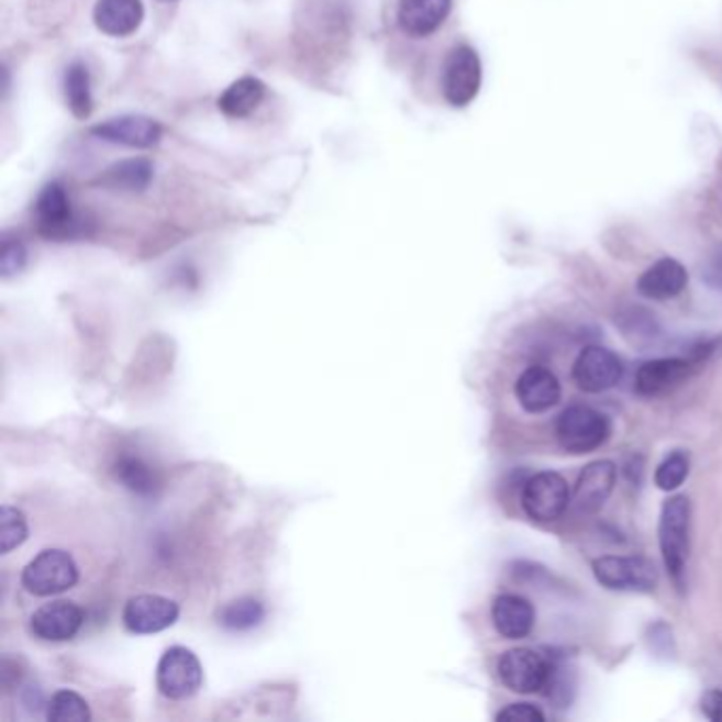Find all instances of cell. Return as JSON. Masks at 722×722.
<instances>
[{
	"instance_id": "obj_1",
	"label": "cell",
	"mask_w": 722,
	"mask_h": 722,
	"mask_svg": "<svg viewBox=\"0 0 722 722\" xmlns=\"http://www.w3.org/2000/svg\"><path fill=\"white\" fill-rule=\"evenodd\" d=\"M659 547L667 575L678 591H685L691 551V500L687 496L665 500L659 520Z\"/></svg>"
},
{
	"instance_id": "obj_2",
	"label": "cell",
	"mask_w": 722,
	"mask_h": 722,
	"mask_svg": "<svg viewBox=\"0 0 722 722\" xmlns=\"http://www.w3.org/2000/svg\"><path fill=\"white\" fill-rule=\"evenodd\" d=\"M593 577L610 591L653 593L659 585L657 568L640 555H604L593 562Z\"/></svg>"
},
{
	"instance_id": "obj_3",
	"label": "cell",
	"mask_w": 722,
	"mask_h": 722,
	"mask_svg": "<svg viewBox=\"0 0 722 722\" xmlns=\"http://www.w3.org/2000/svg\"><path fill=\"white\" fill-rule=\"evenodd\" d=\"M555 434L566 452L587 454L607 443L610 424L604 413L587 404H573L557 418Z\"/></svg>"
},
{
	"instance_id": "obj_4",
	"label": "cell",
	"mask_w": 722,
	"mask_h": 722,
	"mask_svg": "<svg viewBox=\"0 0 722 722\" xmlns=\"http://www.w3.org/2000/svg\"><path fill=\"white\" fill-rule=\"evenodd\" d=\"M79 580V566L62 549L41 551L22 573V585L30 593L47 598L73 589Z\"/></svg>"
},
{
	"instance_id": "obj_5",
	"label": "cell",
	"mask_w": 722,
	"mask_h": 722,
	"mask_svg": "<svg viewBox=\"0 0 722 722\" xmlns=\"http://www.w3.org/2000/svg\"><path fill=\"white\" fill-rule=\"evenodd\" d=\"M570 502L573 496L566 479L551 470L530 477L521 491V507L525 515L538 523L559 520Z\"/></svg>"
},
{
	"instance_id": "obj_6",
	"label": "cell",
	"mask_w": 722,
	"mask_h": 722,
	"mask_svg": "<svg viewBox=\"0 0 722 722\" xmlns=\"http://www.w3.org/2000/svg\"><path fill=\"white\" fill-rule=\"evenodd\" d=\"M443 98L456 107H468L481 89V59L468 45H458L449 52L441 75Z\"/></svg>"
},
{
	"instance_id": "obj_7",
	"label": "cell",
	"mask_w": 722,
	"mask_h": 722,
	"mask_svg": "<svg viewBox=\"0 0 722 722\" xmlns=\"http://www.w3.org/2000/svg\"><path fill=\"white\" fill-rule=\"evenodd\" d=\"M553 664L532 648L507 651L498 662L500 682L513 693H538L549 685Z\"/></svg>"
},
{
	"instance_id": "obj_8",
	"label": "cell",
	"mask_w": 722,
	"mask_h": 722,
	"mask_svg": "<svg viewBox=\"0 0 722 722\" xmlns=\"http://www.w3.org/2000/svg\"><path fill=\"white\" fill-rule=\"evenodd\" d=\"M203 669L198 655L185 646H173L157 665V689L170 699H187L198 693Z\"/></svg>"
},
{
	"instance_id": "obj_9",
	"label": "cell",
	"mask_w": 722,
	"mask_h": 722,
	"mask_svg": "<svg viewBox=\"0 0 722 722\" xmlns=\"http://www.w3.org/2000/svg\"><path fill=\"white\" fill-rule=\"evenodd\" d=\"M34 216L38 233L49 240H68L84 232L81 223L75 219L70 198L59 182H49L36 198Z\"/></svg>"
},
{
	"instance_id": "obj_10",
	"label": "cell",
	"mask_w": 722,
	"mask_h": 722,
	"mask_svg": "<svg viewBox=\"0 0 722 722\" xmlns=\"http://www.w3.org/2000/svg\"><path fill=\"white\" fill-rule=\"evenodd\" d=\"M578 388L591 395L607 392L623 377L621 358L608 347L589 346L578 354L573 367Z\"/></svg>"
},
{
	"instance_id": "obj_11",
	"label": "cell",
	"mask_w": 722,
	"mask_h": 722,
	"mask_svg": "<svg viewBox=\"0 0 722 722\" xmlns=\"http://www.w3.org/2000/svg\"><path fill=\"white\" fill-rule=\"evenodd\" d=\"M708 354L710 347L706 352H695L691 358H657L644 363L636 374L637 392L642 397H659L674 390L693 374L695 367L701 365Z\"/></svg>"
},
{
	"instance_id": "obj_12",
	"label": "cell",
	"mask_w": 722,
	"mask_h": 722,
	"mask_svg": "<svg viewBox=\"0 0 722 722\" xmlns=\"http://www.w3.org/2000/svg\"><path fill=\"white\" fill-rule=\"evenodd\" d=\"M178 604L155 593L132 598L123 608V625L127 632L146 636L173 627L178 621Z\"/></svg>"
},
{
	"instance_id": "obj_13",
	"label": "cell",
	"mask_w": 722,
	"mask_h": 722,
	"mask_svg": "<svg viewBox=\"0 0 722 722\" xmlns=\"http://www.w3.org/2000/svg\"><path fill=\"white\" fill-rule=\"evenodd\" d=\"M86 614L75 602L58 600L38 608L30 619V632L45 642H66L79 634Z\"/></svg>"
},
{
	"instance_id": "obj_14",
	"label": "cell",
	"mask_w": 722,
	"mask_h": 722,
	"mask_svg": "<svg viewBox=\"0 0 722 722\" xmlns=\"http://www.w3.org/2000/svg\"><path fill=\"white\" fill-rule=\"evenodd\" d=\"M91 134L100 141L132 148H151L162 138V125L155 119L141 115L116 116L91 127Z\"/></svg>"
},
{
	"instance_id": "obj_15",
	"label": "cell",
	"mask_w": 722,
	"mask_h": 722,
	"mask_svg": "<svg viewBox=\"0 0 722 722\" xmlns=\"http://www.w3.org/2000/svg\"><path fill=\"white\" fill-rule=\"evenodd\" d=\"M617 484V466L610 460L587 464L575 486V504L580 513H598Z\"/></svg>"
},
{
	"instance_id": "obj_16",
	"label": "cell",
	"mask_w": 722,
	"mask_h": 722,
	"mask_svg": "<svg viewBox=\"0 0 722 722\" xmlns=\"http://www.w3.org/2000/svg\"><path fill=\"white\" fill-rule=\"evenodd\" d=\"M515 395L527 413H545L559 403L562 386L555 374L545 367H530L515 384Z\"/></svg>"
},
{
	"instance_id": "obj_17",
	"label": "cell",
	"mask_w": 722,
	"mask_h": 722,
	"mask_svg": "<svg viewBox=\"0 0 722 722\" xmlns=\"http://www.w3.org/2000/svg\"><path fill=\"white\" fill-rule=\"evenodd\" d=\"M689 274L680 260L659 259L653 263L640 278H637L636 289L642 297L655 299V301H667L678 297L682 290L687 289Z\"/></svg>"
},
{
	"instance_id": "obj_18",
	"label": "cell",
	"mask_w": 722,
	"mask_h": 722,
	"mask_svg": "<svg viewBox=\"0 0 722 722\" xmlns=\"http://www.w3.org/2000/svg\"><path fill=\"white\" fill-rule=\"evenodd\" d=\"M491 621L496 632L507 640L530 636L536 623L534 607L515 593H502L491 604Z\"/></svg>"
},
{
	"instance_id": "obj_19",
	"label": "cell",
	"mask_w": 722,
	"mask_h": 722,
	"mask_svg": "<svg viewBox=\"0 0 722 722\" xmlns=\"http://www.w3.org/2000/svg\"><path fill=\"white\" fill-rule=\"evenodd\" d=\"M143 20L145 7L141 0H98L93 9L96 26L109 36H130L141 29Z\"/></svg>"
},
{
	"instance_id": "obj_20",
	"label": "cell",
	"mask_w": 722,
	"mask_h": 722,
	"mask_svg": "<svg viewBox=\"0 0 722 722\" xmlns=\"http://www.w3.org/2000/svg\"><path fill=\"white\" fill-rule=\"evenodd\" d=\"M452 0H399V24L409 36L422 38L443 26Z\"/></svg>"
},
{
	"instance_id": "obj_21",
	"label": "cell",
	"mask_w": 722,
	"mask_h": 722,
	"mask_svg": "<svg viewBox=\"0 0 722 722\" xmlns=\"http://www.w3.org/2000/svg\"><path fill=\"white\" fill-rule=\"evenodd\" d=\"M263 98H265V84L257 77H242L221 93L219 109L223 115L244 119L259 109Z\"/></svg>"
},
{
	"instance_id": "obj_22",
	"label": "cell",
	"mask_w": 722,
	"mask_h": 722,
	"mask_svg": "<svg viewBox=\"0 0 722 722\" xmlns=\"http://www.w3.org/2000/svg\"><path fill=\"white\" fill-rule=\"evenodd\" d=\"M153 178V166L143 157L125 159L98 176V185L115 191H145Z\"/></svg>"
},
{
	"instance_id": "obj_23",
	"label": "cell",
	"mask_w": 722,
	"mask_h": 722,
	"mask_svg": "<svg viewBox=\"0 0 722 722\" xmlns=\"http://www.w3.org/2000/svg\"><path fill=\"white\" fill-rule=\"evenodd\" d=\"M64 93L70 113L77 119H87L93 111L91 79L84 62H73L64 75Z\"/></svg>"
},
{
	"instance_id": "obj_24",
	"label": "cell",
	"mask_w": 722,
	"mask_h": 722,
	"mask_svg": "<svg viewBox=\"0 0 722 722\" xmlns=\"http://www.w3.org/2000/svg\"><path fill=\"white\" fill-rule=\"evenodd\" d=\"M265 619V608L255 598H240L219 612V623L230 632H248Z\"/></svg>"
},
{
	"instance_id": "obj_25",
	"label": "cell",
	"mask_w": 722,
	"mask_h": 722,
	"mask_svg": "<svg viewBox=\"0 0 722 722\" xmlns=\"http://www.w3.org/2000/svg\"><path fill=\"white\" fill-rule=\"evenodd\" d=\"M115 475L116 479L123 484V488H127L138 496H153L157 490L155 473L141 458H134V456L121 458L115 464Z\"/></svg>"
},
{
	"instance_id": "obj_26",
	"label": "cell",
	"mask_w": 722,
	"mask_h": 722,
	"mask_svg": "<svg viewBox=\"0 0 722 722\" xmlns=\"http://www.w3.org/2000/svg\"><path fill=\"white\" fill-rule=\"evenodd\" d=\"M45 717L52 722H87L91 719V712L81 695L64 689L52 695Z\"/></svg>"
},
{
	"instance_id": "obj_27",
	"label": "cell",
	"mask_w": 722,
	"mask_h": 722,
	"mask_svg": "<svg viewBox=\"0 0 722 722\" xmlns=\"http://www.w3.org/2000/svg\"><path fill=\"white\" fill-rule=\"evenodd\" d=\"M29 538V523L20 509L2 507L0 509V551L9 553L20 547Z\"/></svg>"
},
{
	"instance_id": "obj_28",
	"label": "cell",
	"mask_w": 722,
	"mask_h": 722,
	"mask_svg": "<svg viewBox=\"0 0 722 722\" xmlns=\"http://www.w3.org/2000/svg\"><path fill=\"white\" fill-rule=\"evenodd\" d=\"M689 470H691L689 454L687 452H674L665 458L664 463L657 466L655 484L659 486V490H678L685 484V479L689 477Z\"/></svg>"
},
{
	"instance_id": "obj_29",
	"label": "cell",
	"mask_w": 722,
	"mask_h": 722,
	"mask_svg": "<svg viewBox=\"0 0 722 722\" xmlns=\"http://www.w3.org/2000/svg\"><path fill=\"white\" fill-rule=\"evenodd\" d=\"M26 260H29V253H26L24 244L20 240L4 237L2 251H0V274H2V278H11V276L20 274L26 267Z\"/></svg>"
},
{
	"instance_id": "obj_30",
	"label": "cell",
	"mask_w": 722,
	"mask_h": 722,
	"mask_svg": "<svg viewBox=\"0 0 722 722\" xmlns=\"http://www.w3.org/2000/svg\"><path fill=\"white\" fill-rule=\"evenodd\" d=\"M496 719L507 722H545V714L532 703H511L500 710Z\"/></svg>"
},
{
	"instance_id": "obj_31",
	"label": "cell",
	"mask_w": 722,
	"mask_h": 722,
	"mask_svg": "<svg viewBox=\"0 0 722 722\" xmlns=\"http://www.w3.org/2000/svg\"><path fill=\"white\" fill-rule=\"evenodd\" d=\"M701 712L710 721L722 722V691L712 689L701 697Z\"/></svg>"
}]
</instances>
